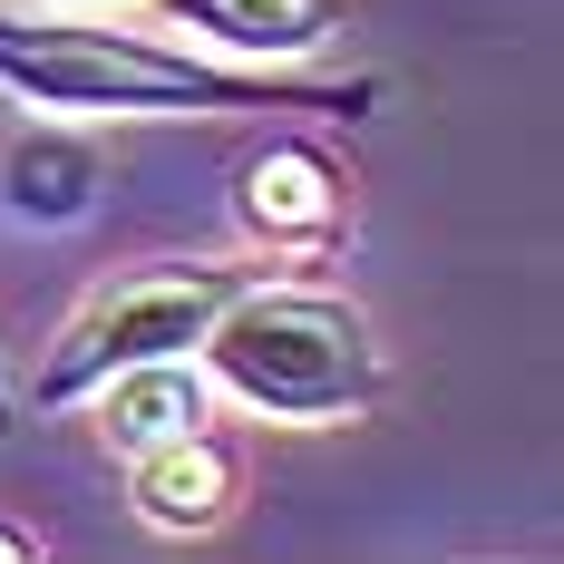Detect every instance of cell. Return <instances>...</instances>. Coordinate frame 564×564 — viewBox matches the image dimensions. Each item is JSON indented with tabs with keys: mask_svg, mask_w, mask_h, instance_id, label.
Wrapping results in <instances>:
<instances>
[{
	"mask_svg": "<svg viewBox=\"0 0 564 564\" xmlns=\"http://www.w3.org/2000/svg\"><path fill=\"white\" fill-rule=\"evenodd\" d=\"M0 98L30 117H370L380 78H322L273 58L147 40L127 20H58L50 0L0 10Z\"/></svg>",
	"mask_w": 564,
	"mask_h": 564,
	"instance_id": "1",
	"label": "cell"
},
{
	"mask_svg": "<svg viewBox=\"0 0 564 564\" xmlns=\"http://www.w3.org/2000/svg\"><path fill=\"white\" fill-rule=\"evenodd\" d=\"M195 370L215 380V399L273 419V429H340V419L380 409V390H390V360L350 302L263 273L205 322Z\"/></svg>",
	"mask_w": 564,
	"mask_h": 564,
	"instance_id": "2",
	"label": "cell"
},
{
	"mask_svg": "<svg viewBox=\"0 0 564 564\" xmlns=\"http://www.w3.org/2000/svg\"><path fill=\"white\" fill-rule=\"evenodd\" d=\"M243 282H253V263H147V273L98 282V292L68 312V332L40 350V370H30V409H78V399L98 390L108 370H127V360L195 350L205 322L225 312Z\"/></svg>",
	"mask_w": 564,
	"mask_h": 564,
	"instance_id": "3",
	"label": "cell"
},
{
	"mask_svg": "<svg viewBox=\"0 0 564 564\" xmlns=\"http://www.w3.org/2000/svg\"><path fill=\"white\" fill-rule=\"evenodd\" d=\"M340 166L312 147V137H273V147H253L243 175H234V215L253 243H273V253H312V243H332L340 234Z\"/></svg>",
	"mask_w": 564,
	"mask_h": 564,
	"instance_id": "4",
	"label": "cell"
},
{
	"mask_svg": "<svg viewBox=\"0 0 564 564\" xmlns=\"http://www.w3.org/2000/svg\"><path fill=\"white\" fill-rule=\"evenodd\" d=\"M156 20L195 50L292 68V58H322L350 30V0H156Z\"/></svg>",
	"mask_w": 564,
	"mask_h": 564,
	"instance_id": "5",
	"label": "cell"
},
{
	"mask_svg": "<svg viewBox=\"0 0 564 564\" xmlns=\"http://www.w3.org/2000/svg\"><path fill=\"white\" fill-rule=\"evenodd\" d=\"M98 195H108V156H98V137L58 127V117H40L30 137H10V156H0V215H10V225L68 234V225L98 215Z\"/></svg>",
	"mask_w": 564,
	"mask_h": 564,
	"instance_id": "6",
	"label": "cell"
},
{
	"mask_svg": "<svg viewBox=\"0 0 564 564\" xmlns=\"http://www.w3.org/2000/svg\"><path fill=\"white\" fill-rule=\"evenodd\" d=\"M78 409H98V438L127 457V448H156V438H185V429H215V380L195 370V350H166V360L108 370Z\"/></svg>",
	"mask_w": 564,
	"mask_h": 564,
	"instance_id": "7",
	"label": "cell"
},
{
	"mask_svg": "<svg viewBox=\"0 0 564 564\" xmlns=\"http://www.w3.org/2000/svg\"><path fill=\"white\" fill-rule=\"evenodd\" d=\"M127 507L147 516L156 535H215L234 507V457L215 429H185L156 448H127Z\"/></svg>",
	"mask_w": 564,
	"mask_h": 564,
	"instance_id": "8",
	"label": "cell"
},
{
	"mask_svg": "<svg viewBox=\"0 0 564 564\" xmlns=\"http://www.w3.org/2000/svg\"><path fill=\"white\" fill-rule=\"evenodd\" d=\"M40 555V535H30V525H0V564H30Z\"/></svg>",
	"mask_w": 564,
	"mask_h": 564,
	"instance_id": "9",
	"label": "cell"
},
{
	"mask_svg": "<svg viewBox=\"0 0 564 564\" xmlns=\"http://www.w3.org/2000/svg\"><path fill=\"white\" fill-rule=\"evenodd\" d=\"M0 429H10V380H0Z\"/></svg>",
	"mask_w": 564,
	"mask_h": 564,
	"instance_id": "10",
	"label": "cell"
},
{
	"mask_svg": "<svg viewBox=\"0 0 564 564\" xmlns=\"http://www.w3.org/2000/svg\"><path fill=\"white\" fill-rule=\"evenodd\" d=\"M98 10H117V0H98Z\"/></svg>",
	"mask_w": 564,
	"mask_h": 564,
	"instance_id": "11",
	"label": "cell"
}]
</instances>
